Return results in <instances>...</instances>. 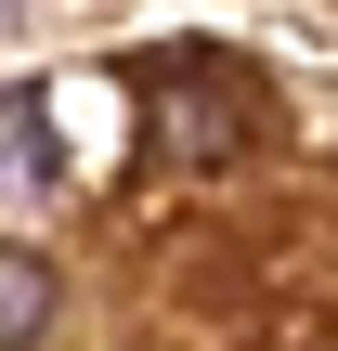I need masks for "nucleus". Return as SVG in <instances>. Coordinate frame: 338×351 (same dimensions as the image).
I'll use <instances>...</instances> for the list:
<instances>
[{"label": "nucleus", "mask_w": 338, "mask_h": 351, "mask_svg": "<svg viewBox=\"0 0 338 351\" xmlns=\"http://www.w3.org/2000/svg\"><path fill=\"white\" fill-rule=\"evenodd\" d=\"M0 169L26 182V169H52V130H39V104H0Z\"/></svg>", "instance_id": "obj_3"}, {"label": "nucleus", "mask_w": 338, "mask_h": 351, "mask_svg": "<svg viewBox=\"0 0 338 351\" xmlns=\"http://www.w3.org/2000/svg\"><path fill=\"white\" fill-rule=\"evenodd\" d=\"M156 130H169V156H221V143L248 130V91H234L221 65L169 52V65H156Z\"/></svg>", "instance_id": "obj_1"}, {"label": "nucleus", "mask_w": 338, "mask_h": 351, "mask_svg": "<svg viewBox=\"0 0 338 351\" xmlns=\"http://www.w3.org/2000/svg\"><path fill=\"white\" fill-rule=\"evenodd\" d=\"M26 339H52V274L26 247H0V351H26Z\"/></svg>", "instance_id": "obj_2"}]
</instances>
